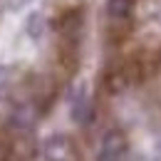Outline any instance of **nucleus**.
<instances>
[{"label": "nucleus", "instance_id": "f03ea898", "mask_svg": "<svg viewBox=\"0 0 161 161\" xmlns=\"http://www.w3.org/2000/svg\"><path fill=\"white\" fill-rule=\"evenodd\" d=\"M45 161H75V146L64 134H52L45 139Z\"/></svg>", "mask_w": 161, "mask_h": 161}, {"label": "nucleus", "instance_id": "20e7f679", "mask_svg": "<svg viewBox=\"0 0 161 161\" xmlns=\"http://www.w3.org/2000/svg\"><path fill=\"white\" fill-rule=\"evenodd\" d=\"M69 104H72V117H75V121H82L87 117V112H89V94H87V87L84 84L75 87V94H72Z\"/></svg>", "mask_w": 161, "mask_h": 161}, {"label": "nucleus", "instance_id": "7ed1b4c3", "mask_svg": "<svg viewBox=\"0 0 161 161\" xmlns=\"http://www.w3.org/2000/svg\"><path fill=\"white\" fill-rule=\"evenodd\" d=\"M136 0H107V18L114 25H124L131 20Z\"/></svg>", "mask_w": 161, "mask_h": 161}, {"label": "nucleus", "instance_id": "f257e3e1", "mask_svg": "<svg viewBox=\"0 0 161 161\" xmlns=\"http://www.w3.org/2000/svg\"><path fill=\"white\" fill-rule=\"evenodd\" d=\"M129 151V141L121 129H109L102 136L99 151H97V161H124Z\"/></svg>", "mask_w": 161, "mask_h": 161}]
</instances>
